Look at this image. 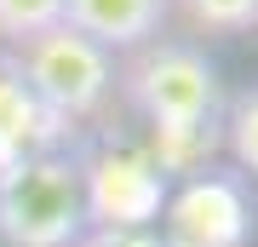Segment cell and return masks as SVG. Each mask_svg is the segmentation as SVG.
I'll return each mask as SVG.
<instances>
[{
    "label": "cell",
    "mask_w": 258,
    "mask_h": 247,
    "mask_svg": "<svg viewBox=\"0 0 258 247\" xmlns=\"http://www.w3.org/2000/svg\"><path fill=\"white\" fill-rule=\"evenodd\" d=\"M0 236L12 247H75L86 236L81 161L63 150L29 156L0 173Z\"/></svg>",
    "instance_id": "7a4b0ae2"
},
{
    "label": "cell",
    "mask_w": 258,
    "mask_h": 247,
    "mask_svg": "<svg viewBox=\"0 0 258 247\" xmlns=\"http://www.w3.org/2000/svg\"><path fill=\"white\" fill-rule=\"evenodd\" d=\"M166 18H172V0H63V23L109 58L161 40Z\"/></svg>",
    "instance_id": "8992f818"
},
{
    "label": "cell",
    "mask_w": 258,
    "mask_h": 247,
    "mask_svg": "<svg viewBox=\"0 0 258 247\" xmlns=\"http://www.w3.org/2000/svg\"><path fill=\"white\" fill-rule=\"evenodd\" d=\"M57 132H63V121L40 110L35 92L23 86V75L12 69V58H0V173H12L29 156H46Z\"/></svg>",
    "instance_id": "52a82bcc"
},
{
    "label": "cell",
    "mask_w": 258,
    "mask_h": 247,
    "mask_svg": "<svg viewBox=\"0 0 258 247\" xmlns=\"http://www.w3.org/2000/svg\"><path fill=\"white\" fill-rule=\"evenodd\" d=\"M166 241L161 247H247V202L230 178H189L161 207Z\"/></svg>",
    "instance_id": "5b68a950"
},
{
    "label": "cell",
    "mask_w": 258,
    "mask_h": 247,
    "mask_svg": "<svg viewBox=\"0 0 258 247\" xmlns=\"http://www.w3.org/2000/svg\"><path fill=\"white\" fill-rule=\"evenodd\" d=\"M75 247H161V241H149L144 230H98V236H81Z\"/></svg>",
    "instance_id": "8fae6325"
},
{
    "label": "cell",
    "mask_w": 258,
    "mask_h": 247,
    "mask_svg": "<svg viewBox=\"0 0 258 247\" xmlns=\"http://www.w3.org/2000/svg\"><path fill=\"white\" fill-rule=\"evenodd\" d=\"M115 86L155 127V138H161L155 167L161 173L184 167L195 156V144H212V127L224 121V81L212 69V58L189 40L138 46L126 58V69H115Z\"/></svg>",
    "instance_id": "6da1fadb"
},
{
    "label": "cell",
    "mask_w": 258,
    "mask_h": 247,
    "mask_svg": "<svg viewBox=\"0 0 258 247\" xmlns=\"http://www.w3.org/2000/svg\"><path fill=\"white\" fill-rule=\"evenodd\" d=\"M12 69L23 75V86L35 92V104L52 121H86L115 92V58L103 46H92L86 35H75L69 23L23 40L12 52Z\"/></svg>",
    "instance_id": "3957f363"
},
{
    "label": "cell",
    "mask_w": 258,
    "mask_h": 247,
    "mask_svg": "<svg viewBox=\"0 0 258 247\" xmlns=\"http://www.w3.org/2000/svg\"><path fill=\"white\" fill-rule=\"evenodd\" d=\"M224 144H230V156L241 173L258 178V86H247L241 98H230V110H224Z\"/></svg>",
    "instance_id": "9c48e42d"
},
{
    "label": "cell",
    "mask_w": 258,
    "mask_h": 247,
    "mask_svg": "<svg viewBox=\"0 0 258 247\" xmlns=\"http://www.w3.org/2000/svg\"><path fill=\"white\" fill-rule=\"evenodd\" d=\"M201 35H247L258 29V0H172Z\"/></svg>",
    "instance_id": "ba28073f"
},
{
    "label": "cell",
    "mask_w": 258,
    "mask_h": 247,
    "mask_svg": "<svg viewBox=\"0 0 258 247\" xmlns=\"http://www.w3.org/2000/svg\"><path fill=\"white\" fill-rule=\"evenodd\" d=\"M63 23V0H0V40L23 46Z\"/></svg>",
    "instance_id": "30bf717a"
},
{
    "label": "cell",
    "mask_w": 258,
    "mask_h": 247,
    "mask_svg": "<svg viewBox=\"0 0 258 247\" xmlns=\"http://www.w3.org/2000/svg\"><path fill=\"white\" fill-rule=\"evenodd\" d=\"M81 195H86V224H98V230H144L166 207V173L144 150L109 144L92 161H81Z\"/></svg>",
    "instance_id": "277c9868"
}]
</instances>
